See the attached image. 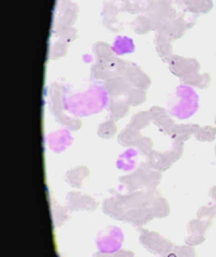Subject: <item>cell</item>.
Wrapping results in <instances>:
<instances>
[{
    "mask_svg": "<svg viewBox=\"0 0 216 257\" xmlns=\"http://www.w3.org/2000/svg\"><path fill=\"white\" fill-rule=\"evenodd\" d=\"M150 210H152L154 218H164L169 214V205L164 198L157 199L156 202L150 205Z\"/></svg>",
    "mask_w": 216,
    "mask_h": 257,
    "instance_id": "22",
    "label": "cell"
},
{
    "mask_svg": "<svg viewBox=\"0 0 216 257\" xmlns=\"http://www.w3.org/2000/svg\"><path fill=\"white\" fill-rule=\"evenodd\" d=\"M90 171L86 166H76L74 169L69 170L66 174V181L74 188H81L82 181L89 176Z\"/></svg>",
    "mask_w": 216,
    "mask_h": 257,
    "instance_id": "14",
    "label": "cell"
},
{
    "mask_svg": "<svg viewBox=\"0 0 216 257\" xmlns=\"http://www.w3.org/2000/svg\"><path fill=\"white\" fill-rule=\"evenodd\" d=\"M150 120H152V115H150L149 111H139V113L133 115L129 125L134 128L135 131H140L147 127Z\"/></svg>",
    "mask_w": 216,
    "mask_h": 257,
    "instance_id": "21",
    "label": "cell"
},
{
    "mask_svg": "<svg viewBox=\"0 0 216 257\" xmlns=\"http://www.w3.org/2000/svg\"><path fill=\"white\" fill-rule=\"evenodd\" d=\"M149 113L150 115H152L153 123H154L162 132L166 133V135H168L169 131L172 130V127L176 124V123L172 120V118L167 114V111L164 110L163 108H161V106H152Z\"/></svg>",
    "mask_w": 216,
    "mask_h": 257,
    "instance_id": "8",
    "label": "cell"
},
{
    "mask_svg": "<svg viewBox=\"0 0 216 257\" xmlns=\"http://www.w3.org/2000/svg\"><path fill=\"white\" fill-rule=\"evenodd\" d=\"M92 51L95 53L98 61H109V60L114 59L115 55H114L113 46L108 45L105 42H96L92 47Z\"/></svg>",
    "mask_w": 216,
    "mask_h": 257,
    "instance_id": "19",
    "label": "cell"
},
{
    "mask_svg": "<svg viewBox=\"0 0 216 257\" xmlns=\"http://www.w3.org/2000/svg\"><path fill=\"white\" fill-rule=\"evenodd\" d=\"M211 82V79H210V75L208 74H198L197 75V79H196V82H195V88L197 89H206L210 85Z\"/></svg>",
    "mask_w": 216,
    "mask_h": 257,
    "instance_id": "36",
    "label": "cell"
},
{
    "mask_svg": "<svg viewBox=\"0 0 216 257\" xmlns=\"http://www.w3.org/2000/svg\"><path fill=\"white\" fill-rule=\"evenodd\" d=\"M72 137L69 133V131H57L48 136V145L51 150L55 152H62L71 145Z\"/></svg>",
    "mask_w": 216,
    "mask_h": 257,
    "instance_id": "10",
    "label": "cell"
},
{
    "mask_svg": "<svg viewBox=\"0 0 216 257\" xmlns=\"http://www.w3.org/2000/svg\"><path fill=\"white\" fill-rule=\"evenodd\" d=\"M152 218H154L152 210L149 207H143V208H137V209H130L128 212H125L124 215V222L130 223V224L135 225V227H139V225L145 224V223L149 222Z\"/></svg>",
    "mask_w": 216,
    "mask_h": 257,
    "instance_id": "9",
    "label": "cell"
},
{
    "mask_svg": "<svg viewBox=\"0 0 216 257\" xmlns=\"http://www.w3.org/2000/svg\"><path fill=\"white\" fill-rule=\"evenodd\" d=\"M58 36H60V41L69 45L70 42H72L76 38L77 32L72 27H61V30L58 31Z\"/></svg>",
    "mask_w": 216,
    "mask_h": 257,
    "instance_id": "32",
    "label": "cell"
},
{
    "mask_svg": "<svg viewBox=\"0 0 216 257\" xmlns=\"http://www.w3.org/2000/svg\"><path fill=\"white\" fill-rule=\"evenodd\" d=\"M215 154H216V146H215Z\"/></svg>",
    "mask_w": 216,
    "mask_h": 257,
    "instance_id": "41",
    "label": "cell"
},
{
    "mask_svg": "<svg viewBox=\"0 0 216 257\" xmlns=\"http://www.w3.org/2000/svg\"><path fill=\"white\" fill-rule=\"evenodd\" d=\"M208 228L206 225L205 222L197 219H193L191 220L190 223L187 224V229H188V234H203L205 233V229Z\"/></svg>",
    "mask_w": 216,
    "mask_h": 257,
    "instance_id": "33",
    "label": "cell"
},
{
    "mask_svg": "<svg viewBox=\"0 0 216 257\" xmlns=\"http://www.w3.org/2000/svg\"><path fill=\"white\" fill-rule=\"evenodd\" d=\"M148 171H149V166H147V165L144 164L142 165L139 169L135 170L133 174L120 176V178H119V181L127 188V190L129 191V193H133V191H137L138 189L145 188V185H147Z\"/></svg>",
    "mask_w": 216,
    "mask_h": 257,
    "instance_id": "4",
    "label": "cell"
},
{
    "mask_svg": "<svg viewBox=\"0 0 216 257\" xmlns=\"http://www.w3.org/2000/svg\"><path fill=\"white\" fill-rule=\"evenodd\" d=\"M154 45H156V50L159 57L163 61L168 62V60L171 59V56L173 55L172 53V42H168L159 33H157L156 38H154Z\"/></svg>",
    "mask_w": 216,
    "mask_h": 257,
    "instance_id": "18",
    "label": "cell"
},
{
    "mask_svg": "<svg viewBox=\"0 0 216 257\" xmlns=\"http://www.w3.org/2000/svg\"><path fill=\"white\" fill-rule=\"evenodd\" d=\"M169 71L176 76L182 77L186 74H195L200 70V64L195 59H184L181 56L172 55L168 60Z\"/></svg>",
    "mask_w": 216,
    "mask_h": 257,
    "instance_id": "3",
    "label": "cell"
},
{
    "mask_svg": "<svg viewBox=\"0 0 216 257\" xmlns=\"http://www.w3.org/2000/svg\"><path fill=\"white\" fill-rule=\"evenodd\" d=\"M137 151L139 152L140 155H144V156H148L150 152L153 151V142L150 138L143 137L139 140V142L137 144Z\"/></svg>",
    "mask_w": 216,
    "mask_h": 257,
    "instance_id": "34",
    "label": "cell"
},
{
    "mask_svg": "<svg viewBox=\"0 0 216 257\" xmlns=\"http://www.w3.org/2000/svg\"><path fill=\"white\" fill-rule=\"evenodd\" d=\"M103 210L105 214L110 215V217L115 218V219H119V220L124 219L125 210L120 207V204H119L118 200H116L114 196H111V198L105 199V200H104Z\"/></svg>",
    "mask_w": 216,
    "mask_h": 257,
    "instance_id": "17",
    "label": "cell"
},
{
    "mask_svg": "<svg viewBox=\"0 0 216 257\" xmlns=\"http://www.w3.org/2000/svg\"><path fill=\"white\" fill-rule=\"evenodd\" d=\"M115 133H116V125L113 119H109L106 120V122L101 123L98 128V135L100 136L101 138H105V140L111 138Z\"/></svg>",
    "mask_w": 216,
    "mask_h": 257,
    "instance_id": "26",
    "label": "cell"
},
{
    "mask_svg": "<svg viewBox=\"0 0 216 257\" xmlns=\"http://www.w3.org/2000/svg\"><path fill=\"white\" fill-rule=\"evenodd\" d=\"M182 152H183V142L173 141L172 149L168 150V151H166V155L171 159L172 162H176L177 160L182 156Z\"/></svg>",
    "mask_w": 216,
    "mask_h": 257,
    "instance_id": "35",
    "label": "cell"
},
{
    "mask_svg": "<svg viewBox=\"0 0 216 257\" xmlns=\"http://www.w3.org/2000/svg\"><path fill=\"white\" fill-rule=\"evenodd\" d=\"M67 52V43L62 42V41H57V42L53 43L50 48V59L56 60V59H61V57H64Z\"/></svg>",
    "mask_w": 216,
    "mask_h": 257,
    "instance_id": "30",
    "label": "cell"
},
{
    "mask_svg": "<svg viewBox=\"0 0 216 257\" xmlns=\"http://www.w3.org/2000/svg\"><path fill=\"white\" fill-rule=\"evenodd\" d=\"M173 162L171 161L168 156L166 155V152H158V151H152L149 155L147 156V162L145 165L149 166L150 169L153 170H157V171H166L167 169L171 167V165Z\"/></svg>",
    "mask_w": 216,
    "mask_h": 257,
    "instance_id": "12",
    "label": "cell"
},
{
    "mask_svg": "<svg viewBox=\"0 0 216 257\" xmlns=\"http://www.w3.org/2000/svg\"><path fill=\"white\" fill-rule=\"evenodd\" d=\"M198 130H200V125L198 124H174L172 130L169 131L168 136H171L174 141L184 142L191 136H195Z\"/></svg>",
    "mask_w": 216,
    "mask_h": 257,
    "instance_id": "13",
    "label": "cell"
},
{
    "mask_svg": "<svg viewBox=\"0 0 216 257\" xmlns=\"http://www.w3.org/2000/svg\"><path fill=\"white\" fill-rule=\"evenodd\" d=\"M67 207L70 210H86L94 212L98 208V202L90 195H82L79 191H71L67 194Z\"/></svg>",
    "mask_w": 216,
    "mask_h": 257,
    "instance_id": "5",
    "label": "cell"
},
{
    "mask_svg": "<svg viewBox=\"0 0 216 257\" xmlns=\"http://www.w3.org/2000/svg\"><path fill=\"white\" fill-rule=\"evenodd\" d=\"M186 28H187V27L184 26V23L181 19H179V21H169L158 33L164 38V40H167L168 42H172V41L178 40V38L184 33V30H186Z\"/></svg>",
    "mask_w": 216,
    "mask_h": 257,
    "instance_id": "11",
    "label": "cell"
},
{
    "mask_svg": "<svg viewBox=\"0 0 216 257\" xmlns=\"http://www.w3.org/2000/svg\"><path fill=\"white\" fill-rule=\"evenodd\" d=\"M142 138L139 131H135L134 128H132L130 125L125 127L124 130L121 131L120 135L118 136V142L119 145L124 147H130V146H137V144L139 142V140Z\"/></svg>",
    "mask_w": 216,
    "mask_h": 257,
    "instance_id": "15",
    "label": "cell"
},
{
    "mask_svg": "<svg viewBox=\"0 0 216 257\" xmlns=\"http://www.w3.org/2000/svg\"><path fill=\"white\" fill-rule=\"evenodd\" d=\"M212 8V2L211 0H200L198 2V12L200 13H207Z\"/></svg>",
    "mask_w": 216,
    "mask_h": 257,
    "instance_id": "38",
    "label": "cell"
},
{
    "mask_svg": "<svg viewBox=\"0 0 216 257\" xmlns=\"http://www.w3.org/2000/svg\"><path fill=\"white\" fill-rule=\"evenodd\" d=\"M216 217V203L212 205H205L201 207L197 212V218L202 222L206 223L207 227H210L212 219Z\"/></svg>",
    "mask_w": 216,
    "mask_h": 257,
    "instance_id": "24",
    "label": "cell"
},
{
    "mask_svg": "<svg viewBox=\"0 0 216 257\" xmlns=\"http://www.w3.org/2000/svg\"><path fill=\"white\" fill-rule=\"evenodd\" d=\"M130 89H132V85H130L123 76L109 77L105 81V84H104V90H105L109 95L113 96V98L128 94Z\"/></svg>",
    "mask_w": 216,
    "mask_h": 257,
    "instance_id": "7",
    "label": "cell"
},
{
    "mask_svg": "<svg viewBox=\"0 0 216 257\" xmlns=\"http://www.w3.org/2000/svg\"><path fill=\"white\" fill-rule=\"evenodd\" d=\"M133 30L138 35H145L147 32H149L152 30V23H150L149 18H145V17H138L137 19L133 23Z\"/></svg>",
    "mask_w": 216,
    "mask_h": 257,
    "instance_id": "27",
    "label": "cell"
},
{
    "mask_svg": "<svg viewBox=\"0 0 216 257\" xmlns=\"http://www.w3.org/2000/svg\"><path fill=\"white\" fill-rule=\"evenodd\" d=\"M215 123H216V115H215Z\"/></svg>",
    "mask_w": 216,
    "mask_h": 257,
    "instance_id": "40",
    "label": "cell"
},
{
    "mask_svg": "<svg viewBox=\"0 0 216 257\" xmlns=\"http://www.w3.org/2000/svg\"><path fill=\"white\" fill-rule=\"evenodd\" d=\"M127 100L129 105H139V104L145 101V90L143 89H130L129 93L127 94Z\"/></svg>",
    "mask_w": 216,
    "mask_h": 257,
    "instance_id": "29",
    "label": "cell"
},
{
    "mask_svg": "<svg viewBox=\"0 0 216 257\" xmlns=\"http://www.w3.org/2000/svg\"><path fill=\"white\" fill-rule=\"evenodd\" d=\"M134 157H135V151L134 150H129V151H127L125 154H123L120 157H119L116 165H118L119 169L129 171V170H132L133 166H134V161H129V160L134 159Z\"/></svg>",
    "mask_w": 216,
    "mask_h": 257,
    "instance_id": "28",
    "label": "cell"
},
{
    "mask_svg": "<svg viewBox=\"0 0 216 257\" xmlns=\"http://www.w3.org/2000/svg\"><path fill=\"white\" fill-rule=\"evenodd\" d=\"M203 239H205V236H203V234H188L187 238H186V242H187L188 244L195 246V244L203 242Z\"/></svg>",
    "mask_w": 216,
    "mask_h": 257,
    "instance_id": "37",
    "label": "cell"
},
{
    "mask_svg": "<svg viewBox=\"0 0 216 257\" xmlns=\"http://www.w3.org/2000/svg\"><path fill=\"white\" fill-rule=\"evenodd\" d=\"M113 51L116 55H125L134 51V43L128 37H116L114 41Z\"/></svg>",
    "mask_w": 216,
    "mask_h": 257,
    "instance_id": "20",
    "label": "cell"
},
{
    "mask_svg": "<svg viewBox=\"0 0 216 257\" xmlns=\"http://www.w3.org/2000/svg\"><path fill=\"white\" fill-rule=\"evenodd\" d=\"M52 218L55 227H58L69 219V210L66 207H56L52 210Z\"/></svg>",
    "mask_w": 216,
    "mask_h": 257,
    "instance_id": "31",
    "label": "cell"
},
{
    "mask_svg": "<svg viewBox=\"0 0 216 257\" xmlns=\"http://www.w3.org/2000/svg\"><path fill=\"white\" fill-rule=\"evenodd\" d=\"M195 137L200 142H211L216 138V128L211 127V125H205V127H200V130L196 132Z\"/></svg>",
    "mask_w": 216,
    "mask_h": 257,
    "instance_id": "25",
    "label": "cell"
},
{
    "mask_svg": "<svg viewBox=\"0 0 216 257\" xmlns=\"http://www.w3.org/2000/svg\"><path fill=\"white\" fill-rule=\"evenodd\" d=\"M208 195H210V198H212L213 202L216 203V185L212 186V188L210 189V191H208Z\"/></svg>",
    "mask_w": 216,
    "mask_h": 257,
    "instance_id": "39",
    "label": "cell"
},
{
    "mask_svg": "<svg viewBox=\"0 0 216 257\" xmlns=\"http://www.w3.org/2000/svg\"><path fill=\"white\" fill-rule=\"evenodd\" d=\"M128 108H129V103L127 99H121L119 96H115L110 100V105H109V111L111 114L113 119H120L128 113Z\"/></svg>",
    "mask_w": 216,
    "mask_h": 257,
    "instance_id": "16",
    "label": "cell"
},
{
    "mask_svg": "<svg viewBox=\"0 0 216 257\" xmlns=\"http://www.w3.org/2000/svg\"><path fill=\"white\" fill-rule=\"evenodd\" d=\"M140 243L150 252L159 253L163 257H166L167 253L172 251V244L167 239H164L161 234L147 229H142L140 232Z\"/></svg>",
    "mask_w": 216,
    "mask_h": 257,
    "instance_id": "2",
    "label": "cell"
},
{
    "mask_svg": "<svg viewBox=\"0 0 216 257\" xmlns=\"http://www.w3.org/2000/svg\"><path fill=\"white\" fill-rule=\"evenodd\" d=\"M121 76L124 77V79L127 80L132 86H134V88L143 89V90L149 88V85H150L149 77H148L147 75H145L144 72L137 66V65L127 62L124 72H123Z\"/></svg>",
    "mask_w": 216,
    "mask_h": 257,
    "instance_id": "6",
    "label": "cell"
},
{
    "mask_svg": "<svg viewBox=\"0 0 216 257\" xmlns=\"http://www.w3.org/2000/svg\"><path fill=\"white\" fill-rule=\"evenodd\" d=\"M90 74H91L92 79L95 80H108L109 77H111L110 71H109L108 66H106L105 62L98 61L91 66V70H90Z\"/></svg>",
    "mask_w": 216,
    "mask_h": 257,
    "instance_id": "23",
    "label": "cell"
},
{
    "mask_svg": "<svg viewBox=\"0 0 216 257\" xmlns=\"http://www.w3.org/2000/svg\"><path fill=\"white\" fill-rule=\"evenodd\" d=\"M176 95L178 96V101L174 104L173 109H171V113L179 119L191 117L197 110L198 103L195 91L188 88L187 85H183L177 88Z\"/></svg>",
    "mask_w": 216,
    "mask_h": 257,
    "instance_id": "1",
    "label": "cell"
}]
</instances>
